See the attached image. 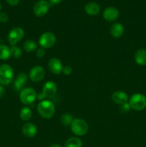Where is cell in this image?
Segmentation results:
<instances>
[{
	"label": "cell",
	"instance_id": "4dcf8cb0",
	"mask_svg": "<svg viewBox=\"0 0 146 147\" xmlns=\"http://www.w3.org/2000/svg\"><path fill=\"white\" fill-rule=\"evenodd\" d=\"M4 93H5V89H4V86L0 85V98L4 96Z\"/></svg>",
	"mask_w": 146,
	"mask_h": 147
},
{
	"label": "cell",
	"instance_id": "83f0119b",
	"mask_svg": "<svg viewBox=\"0 0 146 147\" xmlns=\"http://www.w3.org/2000/svg\"><path fill=\"white\" fill-rule=\"evenodd\" d=\"M62 73H64L65 76H70L72 73V67L70 66H65V67H63V70H62Z\"/></svg>",
	"mask_w": 146,
	"mask_h": 147
},
{
	"label": "cell",
	"instance_id": "44dd1931",
	"mask_svg": "<svg viewBox=\"0 0 146 147\" xmlns=\"http://www.w3.org/2000/svg\"><path fill=\"white\" fill-rule=\"evenodd\" d=\"M11 57L10 47L5 45H0V60H7Z\"/></svg>",
	"mask_w": 146,
	"mask_h": 147
},
{
	"label": "cell",
	"instance_id": "ba28073f",
	"mask_svg": "<svg viewBox=\"0 0 146 147\" xmlns=\"http://www.w3.org/2000/svg\"><path fill=\"white\" fill-rule=\"evenodd\" d=\"M50 8V4L46 0H39L33 7V11L37 17H42L46 15Z\"/></svg>",
	"mask_w": 146,
	"mask_h": 147
},
{
	"label": "cell",
	"instance_id": "f1b7e54d",
	"mask_svg": "<svg viewBox=\"0 0 146 147\" xmlns=\"http://www.w3.org/2000/svg\"><path fill=\"white\" fill-rule=\"evenodd\" d=\"M7 4H9L11 6H16L19 4V0H6Z\"/></svg>",
	"mask_w": 146,
	"mask_h": 147
},
{
	"label": "cell",
	"instance_id": "52a82bcc",
	"mask_svg": "<svg viewBox=\"0 0 146 147\" xmlns=\"http://www.w3.org/2000/svg\"><path fill=\"white\" fill-rule=\"evenodd\" d=\"M57 39L55 35L52 32H47L40 36L39 39V44L41 47L44 49H48L53 47L55 45Z\"/></svg>",
	"mask_w": 146,
	"mask_h": 147
},
{
	"label": "cell",
	"instance_id": "9a60e30c",
	"mask_svg": "<svg viewBox=\"0 0 146 147\" xmlns=\"http://www.w3.org/2000/svg\"><path fill=\"white\" fill-rule=\"evenodd\" d=\"M27 75L25 73H20L17 76V78L14 80V89L18 91H21L23 89L24 86H25L27 81Z\"/></svg>",
	"mask_w": 146,
	"mask_h": 147
},
{
	"label": "cell",
	"instance_id": "cb8c5ba5",
	"mask_svg": "<svg viewBox=\"0 0 146 147\" xmlns=\"http://www.w3.org/2000/svg\"><path fill=\"white\" fill-rule=\"evenodd\" d=\"M73 120H74V119H73L72 116L69 114V113H64L61 117V123L65 126H71Z\"/></svg>",
	"mask_w": 146,
	"mask_h": 147
},
{
	"label": "cell",
	"instance_id": "3957f363",
	"mask_svg": "<svg viewBox=\"0 0 146 147\" xmlns=\"http://www.w3.org/2000/svg\"><path fill=\"white\" fill-rule=\"evenodd\" d=\"M14 78L13 68L7 64L0 65V85L7 86L10 84Z\"/></svg>",
	"mask_w": 146,
	"mask_h": 147
},
{
	"label": "cell",
	"instance_id": "ac0fdd59",
	"mask_svg": "<svg viewBox=\"0 0 146 147\" xmlns=\"http://www.w3.org/2000/svg\"><path fill=\"white\" fill-rule=\"evenodd\" d=\"M135 63L139 65H146V50L145 49H139L135 54Z\"/></svg>",
	"mask_w": 146,
	"mask_h": 147
},
{
	"label": "cell",
	"instance_id": "8fae6325",
	"mask_svg": "<svg viewBox=\"0 0 146 147\" xmlns=\"http://www.w3.org/2000/svg\"><path fill=\"white\" fill-rule=\"evenodd\" d=\"M48 67L54 75H60L62 73L63 65L62 62L57 58H51L48 62Z\"/></svg>",
	"mask_w": 146,
	"mask_h": 147
},
{
	"label": "cell",
	"instance_id": "d6986e66",
	"mask_svg": "<svg viewBox=\"0 0 146 147\" xmlns=\"http://www.w3.org/2000/svg\"><path fill=\"white\" fill-rule=\"evenodd\" d=\"M31 116H32V111L28 106L23 107L20 110L19 117L24 121H29L31 119Z\"/></svg>",
	"mask_w": 146,
	"mask_h": 147
},
{
	"label": "cell",
	"instance_id": "4316f807",
	"mask_svg": "<svg viewBox=\"0 0 146 147\" xmlns=\"http://www.w3.org/2000/svg\"><path fill=\"white\" fill-rule=\"evenodd\" d=\"M36 55L39 58H42L44 55H45V50L42 47L39 48L36 50Z\"/></svg>",
	"mask_w": 146,
	"mask_h": 147
},
{
	"label": "cell",
	"instance_id": "603a6c76",
	"mask_svg": "<svg viewBox=\"0 0 146 147\" xmlns=\"http://www.w3.org/2000/svg\"><path fill=\"white\" fill-rule=\"evenodd\" d=\"M10 53H11V57L16 59L19 58L22 55V51H21V50L19 47L16 45L11 46V47H10Z\"/></svg>",
	"mask_w": 146,
	"mask_h": 147
},
{
	"label": "cell",
	"instance_id": "8992f818",
	"mask_svg": "<svg viewBox=\"0 0 146 147\" xmlns=\"http://www.w3.org/2000/svg\"><path fill=\"white\" fill-rule=\"evenodd\" d=\"M24 36V31L21 27H14L10 30V32L8 34V39L9 43L11 46L16 45L17 43L19 42L23 39Z\"/></svg>",
	"mask_w": 146,
	"mask_h": 147
},
{
	"label": "cell",
	"instance_id": "2e32d148",
	"mask_svg": "<svg viewBox=\"0 0 146 147\" xmlns=\"http://www.w3.org/2000/svg\"><path fill=\"white\" fill-rule=\"evenodd\" d=\"M110 32L112 37H115V38H119L124 34L125 28L123 24L119 22H116L112 24V26L110 27Z\"/></svg>",
	"mask_w": 146,
	"mask_h": 147
},
{
	"label": "cell",
	"instance_id": "484cf974",
	"mask_svg": "<svg viewBox=\"0 0 146 147\" xmlns=\"http://www.w3.org/2000/svg\"><path fill=\"white\" fill-rule=\"evenodd\" d=\"M9 20V16L6 12H1L0 11V22L6 23Z\"/></svg>",
	"mask_w": 146,
	"mask_h": 147
},
{
	"label": "cell",
	"instance_id": "4fadbf2b",
	"mask_svg": "<svg viewBox=\"0 0 146 147\" xmlns=\"http://www.w3.org/2000/svg\"><path fill=\"white\" fill-rule=\"evenodd\" d=\"M112 99L113 101L118 105H123L128 103L129 98L127 93L122 90H117L112 95Z\"/></svg>",
	"mask_w": 146,
	"mask_h": 147
},
{
	"label": "cell",
	"instance_id": "6da1fadb",
	"mask_svg": "<svg viewBox=\"0 0 146 147\" xmlns=\"http://www.w3.org/2000/svg\"><path fill=\"white\" fill-rule=\"evenodd\" d=\"M37 112L44 119H50L55 113V105L49 100H43L38 103Z\"/></svg>",
	"mask_w": 146,
	"mask_h": 147
},
{
	"label": "cell",
	"instance_id": "7a4b0ae2",
	"mask_svg": "<svg viewBox=\"0 0 146 147\" xmlns=\"http://www.w3.org/2000/svg\"><path fill=\"white\" fill-rule=\"evenodd\" d=\"M128 103L133 110L143 111L146 108V97L141 93H135L129 98Z\"/></svg>",
	"mask_w": 146,
	"mask_h": 147
},
{
	"label": "cell",
	"instance_id": "277c9868",
	"mask_svg": "<svg viewBox=\"0 0 146 147\" xmlns=\"http://www.w3.org/2000/svg\"><path fill=\"white\" fill-rule=\"evenodd\" d=\"M70 127H71V130L73 134L78 136L85 135L89 129L87 121L82 119H74Z\"/></svg>",
	"mask_w": 146,
	"mask_h": 147
},
{
	"label": "cell",
	"instance_id": "5bb4252c",
	"mask_svg": "<svg viewBox=\"0 0 146 147\" xmlns=\"http://www.w3.org/2000/svg\"><path fill=\"white\" fill-rule=\"evenodd\" d=\"M21 131L24 136L27 138H33L37 133V128L34 123H27L23 126Z\"/></svg>",
	"mask_w": 146,
	"mask_h": 147
},
{
	"label": "cell",
	"instance_id": "30bf717a",
	"mask_svg": "<svg viewBox=\"0 0 146 147\" xmlns=\"http://www.w3.org/2000/svg\"><path fill=\"white\" fill-rule=\"evenodd\" d=\"M57 86L53 81H47L42 88V94L45 98H52L57 94Z\"/></svg>",
	"mask_w": 146,
	"mask_h": 147
},
{
	"label": "cell",
	"instance_id": "7c38bea8",
	"mask_svg": "<svg viewBox=\"0 0 146 147\" xmlns=\"http://www.w3.org/2000/svg\"><path fill=\"white\" fill-rule=\"evenodd\" d=\"M120 12L117 8L113 7H109L103 11V17L108 22H114L118 19Z\"/></svg>",
	"mask_w": 146,
	"mask_h": 147
},
{
	"label": "cell",
	"instance_id": "d4e9b609",
	"mask_svg": "<svg viewBox=\"0 0 146 147\" xmlns=\"http://www.w3.org/2000/svg\"><path fill=\"white\" fill-rule=\"evenodd\" d=\"M130 109H131V108H130L129 103H125V104L120 105V111L122 112V113H127V112H128Z\"/></svg>",
	"mask_w": 146,
	"mask_h": 147
},
{
	"label": "cell",
	"instance_id": "ffe728a7",
	"mask_svg": "<svg viewBox=\"0 0 146 147\" xmlns=\"http://www.w3.org/2000/svg\"><path fill=\"white\" fill-rule=\"evenodd\" d=\"M82 142L77 137H70L64 143V147H82Z\"/></svg>",
	"mask_w": 146,
	"mask_h": 147
},
{
	"label": "cell",
	"instance_id": "836d02e7",
	"mask_svg": "<svg viewBox=\"0 0 146 147\" xmlns=\"http://www.w3.org/2000/svg\"><path fill=\"white\" fill-rule=\"evenodd\" d=\"M1 4H0V11H1Z\"/></svg>",
	"mask_w": 146,
	"mask_h": 147
},
{
	"label": "cell",
	"instance_id": "e0dca14e",
	"mask_svg": "<svg viewBox=\"0 0 146 147\" xmlns=\"http://www.w3.org/2000/svg\"><path fill=\"white\" fill-rule=\"evenodd\" d=\"M84 11L87 14L90 16H95L100 13V7L96 2H88L84 6Z\"/></svg>",
	"mask_w": 146,
	"mask_h": 147
},
{
	"label": "cell",
	"instance_id": "7402d4cb",
	"mask_svg": "<svg viewBox=\"0 0 146 147\" xmlns=\"http://www.w3.org/2000/svg\"><path fill=\"white\" fill-rule=\"evenodd\" d=\"M23 48L27 53H33L37 50V44L33 40H28L24 42Z\"/></svg>",
	"mask_w": 146,
	"mask_h": 147
},
{
	"label": "cell",
	"instance_id": "1f68e13d",
	"mask_svg": "<svg viewBox=\"0 0 146 147\" xmlns=\"http://www.w3.org/2000/svg\"><path fill=\"white\" fill-rule=\"evenodd\" d=\"M37 98H38L39 100H40L42 101V100H44V98H44V95L42 94V93H39L38 95H37Z\"/></svg>",
	"mask_w": 146,
	"mask_h": 147
},
{
	"label": "cell",
	"instance_id": "9c48e42d",
	"mask_svg": "<svg viewBox=\"0 0 146 147\" xmlns=\"http://www.w3.org/2000/svg\"><path fill=\"white\" fill-rule=\"evenodd\" d=\"M29 76L30 80L33 82H40L43 80L45 76V70L42 66H34L30 70Z\"/></svg>",
	"mask_w": 146,
	"mask_h": 147
},
{
	"label": "cell",
	"instance_id": "d6a6232c",
	"mask_svg": "<svg viewBox=\"0 0 146 147\" xmlns=\"http://www.w3.org/2000/svg\"><path fill=\"white\" fill-rule=\"evenodd\" d=\"M49 147H62L60 144H53L50 145Z\"/></svg>",
	"mask_w": 146,
	"mask_h": 147
},
{
	"label": "cell",
	"instance_id": "5b68a950",
	"mask_svg": "<svg viewBox=\"0 0 146 147\" xmlns=\"http://www.w3.org/2000/svg\"><path fill=\"white\" fill-rule=\"evenodd\" d=\"M37 98V92L31 88H25L20 91V101L24 105H31L34 103Z\"/></svg>",
	"mask_w": 146,
	"mask_h": 147
},
{
	"label": "cell",
	"instance_id": "f546056e",
	"mask_svg": "<svg viewBox=\"0 0 146 147\" xmlns=\"http://www.w3.org/2000/svg\"><path fill=\"white\" fill-rule=\"evenodd\" d=\"M62 1V0H48V2L50 4V6H54L61 3Z\"/></svg>",
	"mask_w": 146,
	"mask_h": 147
}]
</instances>
